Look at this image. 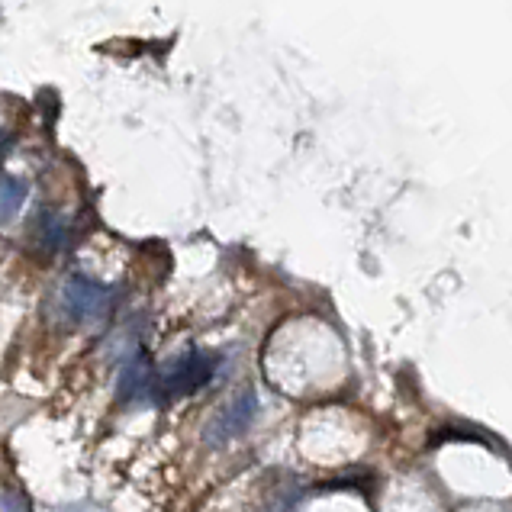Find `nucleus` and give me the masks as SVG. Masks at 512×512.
I'll return each mask as SVG.
<instances>
[{"instance_id":"nucleus-6","label":"nucleus","mask_w":512,"mask_h":512,"mask_svg":"<svg viewBox=\"0 0 512 512\" xmlns=\"http://www.w3.org/2000/svg\"><path fill=\"white\" fill-rule=\"evenodd\" d=\"M39 236H42V242H46V248H58L65 242V223L58 216H46V219H42Z\"/></svg>"},{"instance_id":"nucleus-7","label":"nucleus","mask_w":512,"mask_h":512,"mask_svg":"<svg viewBox=\"0 0 512 512\" xmlns=\"http://www.w3.org/2000/svg\"><path fill=\"white\" fill-rule=\"evenodd\" d=\"M10 145H13V136L7 133V129H0V165H4V158L10 152Z\"/></svg>"},{"instance_id":"nucleus-4","label":"nucleus","mask_w":512,"mask_h":512,"mask_svg":"<svg viewBox=\"0 0 512 512\" xmlns=\"http://www.w3.org/2000/svg\"><path fill=\"white\" fill-rule=\"evenodd\" d=\"M152 380H155V364L145 351H136L129 355L126 368L120 374V397L123 400H152Z\"/></svg>"},{"instance_id":"nucleus-3","label":"nucleus","mask_w":512,"mask_h":512,"mask_svg":"<svg viewBox=\"0 0 512 512\" xmlns=\"http://www.w3.org/2000/svg\"><path fill=\"white\" fill-rule=\"evenodd\" d=\"M258 413V400L252 390L239 393L236 400H232L226 409H219V416L207 426V442L210 445H226L232 442L236 435H242L248 426H252V419Z\"/></svg>"},{"instance_id":"nucleus-5","label":"nucleus","mask_w":512,"mask_h":512,"mask_svg":"<svg viewBox=\"0 0 512 512\" xmlns=\"http://www.w3.org/2000/svg\"><path fill=\"white\" fill-rule=\"evenodd\" d=\"M29 187L23 178H13V174H4L0 178V226H7L10 219H17V213L23 210Z\"/></svg>"},{"instance_id":"nucleus-2","label":"nucleus","mask_w":512,"mask_h":512,"mask_svg":"<svg viewBox=\"0 0 512 512\" xmlns=\"http://www.w3.org/2000/svg\"><path fill=\"white\" fill-rule=\"evenodd\" d=\"M113 300V290L91 281V277H68L62 284V294H58V303H62V313L71 319V323H97L100 316H107Z\"/></svg>"},{"instance_id":"nucleus-1","label":"nucleus","mask_w":512,"mask_h":512,"mask_svg":"<svg viewBox=\"0 0 512 512\" xmlns=\"http://www.w3.org/2000/svg\"><path fill=\"white\" fill-rule=\"evenodd\" d=\"M219 368V358L210 351H187L168 361L165 368H155L152 380V400L155 403H171L178 397H190V393L203 390L213 380Z\"/></svg>"}]
</instances>
